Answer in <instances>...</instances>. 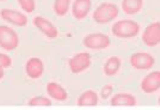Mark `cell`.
Listing matches in <instances>:
<instances>
[{
	"label": "cell",
	"instance_id": "cell-25",
	"mask_svg": "<svg viewBox=\"0 0 160 110\" xmlns=\"http://www.w3.org/2000/svg\"><path fill=\"white\" fill-rule=\"evenodd\" d=\"M1 1H2V0H1Z\"/></svg>",
	"mask_w": 160,
	"mask_h": 110
},
{
	"label": "cell",
	"instance_id": "cell-10",
	"mask_svg": "<svg viewBox=\"0 0 160 110\" xmlns=\"http://www.w3.org/2000/svg\"><path fill=\"white\" fill-rule=\"evenodd\" d=\"M32 23L36 29H38L42 34L48 38H56L59 36V30L54 25L52 22L42 17V16H36L32 19Z\"/></svg>",
	"mask_w": 160,
	"mask_h": 110
},
{
	"label": "cell",
	"instance_id": "cell-12",
	"mask_svg": "<svg viewBox=\"0 0 160 110\" xmlns=\"http://www.w3.org/2000/svg\"><path fill=\"white\" fill-rule=\"evenodd\" d=\"M92 7L91 0H74L72 2V14L77 21L85 19Z\"/></svg>",
	"mask_w": 160,
	"mask_h": 110
},
{
	"label": "cell",
	"instance_id": "cell-18",
	"mask_svg": "<svg viewBox=\"0 0 160 110\" xmlns=\"http://www.w3.org/2000/svg\"><path fill=\"white\" fill-rule=\"evenodd\" d=\"M71 8V0H54V12L58 17H65Z\"/></svg>",
	"mask_w": 160,
	"mask_h": 110
},
{
	"label": "cell",
	"instance_id": "cell-24",
	"mask_svg": "<svg viewBox=\"0 0 160 110\" xmlns=\"http://www.w3.org/2000/svg\"><path fill=\"white\" fill-rule=\"evenodd\" d=\"M158 102H159V104H160V96H159V99H158Z\"/></svg>",
	"mask_w": 160,
	"mask_h": 110
},
{
	"label": "cell",
	"instance_id": "cell-22",
	"mask_svg": "<svg viewBox=\"0 0 160 110\" xmlns=\"http://www.w3.org/2000/svg\"><path fill=\"white\" fill-rule=\"evenodd\" d=\"M12 66V59L5 53H0V67L8 68Z\"/></svg>",
	"mask_w": 160,
	"mask_h": 110
},
{
	"label": "cell",
	"instance_id": "cell-20",
	"mask_svg": "<svg viewBox=\"0 0 160 110\" xmlns=\"http://www.w3.org/2000/svg\"><path fill=\"white\" fill-rule=\"evenodd\" d=\"M20 8L23 10V12L25 13H32L36 8V2L35 0H18Z\"/></svg>",
	"mask_w": 160,
	"mask_h": 110
},
{
	"label": "cell",
	"instance_id": "cell-9",
	"mask_svg": "<svg viewBox=\"0 0 160 110\" xmlns=\"http://www.w3.org/2000/svg\"><path fill=\"white\" fill-rule=\"evenodd\" d=\"M140 89L143 93L151 95L160 90V71H152L141 80Z\"/></svg>",
	"mask_w": 160,
	"mask_h": 110
},
{
	"label": "cell",
	"instance_id": "cell-14",
	"mask_svg": "<svg viewBox=\"0 0 160 110\" xmlns=\"http://www.w3.org/2000/svg\"><path fill=\"white\" fill-rule=\"evenodd\" d=\"M110 104L112 107H135L138 104V101L136 97L132 93L120 92L110 97Z\"/></svg>",
	"mask_w": 160,
	"mask_h": 110
},
{
	"label": "cell",
	"instance_id": "cell-8",
	"mask_svg": "<svg viewBox=\"0 0 160 110\" xmlns=\"http://www.w3.org/2000/svg\"><path fill=\"white\" fill-rule=\"evenodd\" d=\"M0 18L16 27H25L28 24V17L24 12L12 8H2L0 11Z\"/></svg>",
	"mask_w": 160,
	"mask_h": 110
},
{
	"label": "cell",
	"instance_id": "cell-1",
	"mask_svg": "<svg viewBox=\"0 0 160 110\" xmlns=\"http://www.w3.org/2000/svg\"><path fill=\"white\" fill-rule=\"evenodd\" d=\"M141 27L133 19H122L115 22L111 27V32L118 38H134L140 34Z\"/></svg>",
	"mask_w": 160,
	"mask_h": 110
},
{
	"label": "cell",
	"instance_id": "cell-19",
	"mask_svg": "<svg viewBox=\"0 0 160 110\" xmlns=\"http://www.w3.org/2000/svg\"><path fill=\"white\" fill-rule=\"evenodd\" d=\"M28 104L30 107H50L52 99L46 96H35L29 99Z\"/></svg>",
	"mask_w": 160,
	"mask_h": 110
},
{
	"label": "cell",
	"instance_id": "cell-17",
	"mask_svg": "<svg viewBox=\"0 0 160 110\" xmlns=\"http://www.w3.org/2000/svg\"><path fill=\"white\" fill-rule=\"evenodd\" d=\"M122 11L128 16L139 13L143 7V0H122Z\"/></svg>",
	"mask_w": 160,
	"mask_h": 110
},
{
	"label": "cell",
	"instance_id": "cell-13",
	"mask_svg": "<svg viewBox=\"0 0 160 110\" xmlns=\"http://www.w3.org/2000/svg\"><path fill=\"white\" fill-rule=\"evenodd\" d=\"M47 93L48 97L50 99H54L56 102H65L68 98V92L67 90L61 85L59 82H50L47 84Z\"/></svg>",
	"mask_w": 160,
	"mask_h": 110
},
{
	"label": "cell",
	"instance_id": "cell-7",
	"mask_svg": "<svg viewBox=\"0 0 160 110\" xmlns=\"http://www.w3.org/2000/svg\"><path fill=\"white\" fill-rule=\"evenodd\" d=\"M141 38L147 47H155L160 44V22H153L147 25L141 35Z\"/></svg>",
	"mask_w": 160,
	"mask_h": 110
},
{
	"label": "cell",
	"instance_id": "cell-21",
	"mask_svg": "<svg viewBox=\"0 0 160 110\" xmlns=\"http://www.w3.org/2000/svg\"><path fill=\"white\" fill-rule=\"evenodd\" d=\"M112 92H113V86L112 85H104L102 90L99 92V97L103 98V99H108L110 97L112 96Z\"/></svg>",
	"mask_w": 160,
	"mask_h": 110
},
{
	"label": "cell",
	"instance_id": "cell-15",
	"mask_svg": "<svg viewBox=\"0 0 160 110\" xmlns=\"http://www.w3.org/2000/svg\"><path fill=\"white\" fill-rule=\"evenodd\" d=\"M77 104L79 107H97L99 104V95L94 90H86L78 97Z\"/></svg>",
	"mask_w": 160,
	"mask_h": 110
},
{
	"label": "cell",
	"instance_id": "cell-23",
	"mask_svg": "<svg viewBox=\"0 0 160 110\" xmlns=\"http://www.w3.org/2000/svg\"><path fill=\"white\" fill-rule=\"evenodd\" d=\"M5 77V68H2V67H0V80L2 79Z\"/></svg>",
	"mask_w": 160,
	"mask_h": 110
},
{
	"label": "cell",
	"instance_id": "cell-2",
	"mask_svg": "<svg viewBox=\"0 0 160 110\" xmlns=\"http://www.w3.org/2000/svg\"><path fill=\"white\" fill-rule=\"evenodd\" d=\"M120 10L118 6L113 2H102L96 7L92 13V18L97 24H109L115 22L118 17Z\"/></svg>",
	"mask_w": 160,
	"mask_h": 110
},
{
	"label": "cell",
	"instance_id": "cell-11",
	"mask_svg": "<svg viewBox=\"0 0 160 110\" xmlns=\"http://www.w3.org/2000/svg\"><path fill=\"white\" fill-rule=\"evenodd\" d=\"M25 73L30 79H40L44 73V63L42 61V59L37 56L30 58L25 62Z\"/></svg>",
	"mask_w": 160,
	"mask_h": 110
},
{
	"label": "cell",
	"instance_id": "cell-6",
	"mask_svg": "<svg viewBox=\"0 0 160 110\" xmlns=\"http://www.w3.org/2000/svg\"><path fill=\"white\" fill-rule=\"evenodd\" d=\"M130 66L134 69L138 71H148L152 69L155 65V58L149 53L145 52H136L134 54L130 55L129 58Z\"/></svg>",
	"mask_w": 160,
	"mask_h": 110
},
{
	"label": "cell",
	"instance_id": "cell-16",
	"mask_svg": "<svg viewBox=\"0 0 160 110\" xmlns=\"http://www.w3.org/2000/svg\"><path fill=\"white\" fill-rule=\"evenodd\" d=\"M121 65H122V60L120 56L112 55L110 58H108L107 61L104 62L103 66V72L107 77H113L116 76L121 69Z\"/></svg>",
	"mask_w": 160,
	"mask_h": 110
},
{
	"label": "cell",
	"instance_id": "cell-4",
	"mask_svg": "<svg viewBox=\"0 0 160 110\" xmlns=\"http://www.w3.org/2000/svg\"><path fill=\"white\" fill-rule=\"evenodd\" d=\"M82 44L86 49L90 50H104L110 47L111 40L110 37L102 32H93L88 34L84 37Z\"/></svg>",
	"mask_w": 160,
	"mask_h": 110
},
{
	"label": "cell",
	"instance_id": "cell-5",
	"mask_svg": "<svg viewBox=\"0 0 160 110\" xmlns=\"http://www.w3.org/2000/svg\"><path fill=\"white\" fill-rule=\"evenodd\" d=\"M91 65H92V58H91L90 53H87V52L77 53L68 60V67L74 74H79V73L85 72L86 69L90 68Z\"/></svg>",
	"mask_w": 160,
	"mask_h": 110
},
{
	"label": "cell",
	"instance_id": "cell-3",
	"mask_svg": "<svg viewBox=\"0 0 160 110\" xmlns=\"http://www.w3.org/2000/svg\"><path fill=\"white\" fill-rule=\"evenodd\" d=\"M19 46V36L8 25H0V48L12 52Z\"/></svg>",
	"mask_w": 160,
	"mask_h": 110
}]
</instances>
